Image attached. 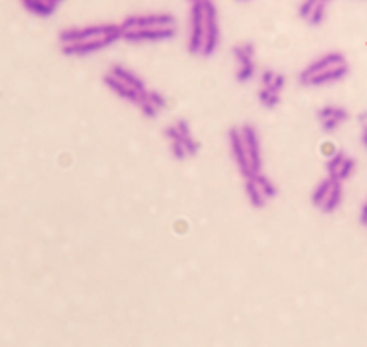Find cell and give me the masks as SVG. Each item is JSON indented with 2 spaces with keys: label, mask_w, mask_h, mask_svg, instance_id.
<instances>
[{
  "label": "cell",
  "mask_w": 367,
  "mask_h": 347,
  "mask_svg": "<svg viewBox=\"0 0 367 347\" xmlns=\"http://www.w3.org/2000/svg\"><path fill=\"white\" fill-rule=\"evenodd\" d=\"M122 38L120 24H93L69 28L58 35L61 49L66 57H88L91 53L113 46Z\"/></svg>",
  "instance_id": "obj_1"
},
{
  "label": "cell",
  "mask_w": 367,
  "mask_h": 347,
  "mask_svg": "<svg viewBox=\"0 0 367 347\" xmlns=\"http://www.w3.org/2000/svg\"><path fill=\"white\" fill-rule=\"evenodd\" d=\"M220 44V24L213 0H198L191 4L190 38L187 49L191 55L211 57Z\"/></svg>",
  "instance_id": "obj_2"
},
{
  "label": "cell",
  "mask_w": 367,
  "mask_h": 347,
  "mask_svg": "<svg viewBox=\"0 0 367 347\" xmlns=\"http://www.w3.org/2000/svg\"><path fill=\"white\" fill-rule=\"evenodd\" d=\"M178 22L171 13L128 16L120 24L122 38L128 42H164L177 35Z\"/></svg>",
  "instance_id": "obj_3"
},
{
  "label": "cell",
  "mask_w": 367,
  "mask_h": 347,
  "mask_svg": "<svg viewBox=\"0 0 367 347\" xmlns=\"http://www.w3.org/2000/svg\"><path fill=\"white\" fill-rule=\"evenodd\" d=\"M229 144L234 162L244 178H253L262 173V153L260 140L253 125H237L229 131Z\"/></svg>",
  "instance_id": "obj_4"
},
{
  "label": "cell",
  "mask_w": 367,
  "mask_h": 347,
  "mask_svg": "<svg viewBox=\"0 0 367 347\" xmlns=\"http://www.w3.org/2000/svg\"><path fill=\"white\" fill-rule=\"evenodd\" d=\"M347 73H349L347 58L342 53L331 51L302 69V73L299 75V82L306 88H320V86L342 81L347 77Z\"/></svg>",
  "instance_id": "obj_5"
},
{
  "label": "cell",
  "mask_w": 367,
  "mask_h": 347,
  "mask_svg": "<svg viewBox=\"0 0 367 347\" xmlns=\"http://www.w3.org/2000/svg\"><path fill=\"white\" fill-rule=\"evenodd\" d=\"M104 84L108 86L115 95H118L124 100H130L137 104L138 98L145 91V84L137 73L131 69L124 68L120 64H115L105 71L104 75Z\"/></svg>",
  "instance_id": "obj_6"
},
{
  "label": "cell",
  "mask_w": 367,
  "mask_h": 347,
  "mask_svg": "<svg viewBox=\"0 0 367 347\" xmlns=\"http://www.w3.org/2000/svg\"><path fill=\"white\" fill-rule=\"evenodd\" d=\"M311 200H313V206L319 207L322 213H333L342 204V182L333 180V178L320 182L313 191Z\"/></svg>",
  "instance_id": "obj_7"
},
{
  "label": "cell",
  "mask_w": 367,
  "mask_h": 347,
  "mask_svg": "<svg viewBox=\"0 0 367 347\" xmlns=\"http://www.w3.org/2000/svg\"><path fill=\"white\" fill-rule=\"evenodd\" d=\"M233 58L237 62L238 82H249L254 77V46L251 42H242L233 48Z\"/></svg>",
  "instance_id": "obj_8"
},
{
  "label": "cell",
  "mask_w": 367,
  "mask_h": 347,
  "mask_svg": "<svg viewBox=\"0 0 367 347\" xmlns=\"http://www.w3.org/2000/svg\"><path fill=\"white\" fill-rule=\"evenodd\" d=\"M355 167V158L347 157L343 151H336V153L333 155V157H329V160H327V173H329V178H333V180H347V178L353 175Z\"/></svg>",
  "instance_id": "obj_9"
},
{
  "label": "cell",
  "mask_w": 367,
  "mask_h": 347,
  "mask_svg": "<svg viewBox=\"0 0 367 347\" xmlns=\"http://www.w3.org/2000/svg\"><path fill=\"white\" fill-rule=\"evenodd\" d=\"M347 118H349L347 109L338 108V105H324L319 109V120L324 133H335Z\"/></svg>",
  "instance_id": "obj_10"
},
{
  "label": "cell",
  "mask_w": 367,
  "mask_h": 347,
  "mask_svg": "<svg viewBox=\"0 0 367 347\" xmlns=\"http://www.w3.org/2000/svg\"><path fill=\"white\" fill-rule=\"evenodd\" d=\"M326 13L327 4L322 0H302L299 6V16L313 28H316L326 21Z\"/></svg>",
  "instance_id": "obj_11"
},
{
  "label": "cell",
  "mask_w": 367,
  "mask_h": 347,
  "mask_svg": "<svg viewBox=\"0 0 367 347\" xmlns=\"http://www.w3.org/2000/svg\"><path fill=\"white\" fill-rule=\"evenodd\" d=\"M166 104L167 100L164 95L158 93V91H148V89H145L137 102L140 113L144 115L145 118H157V115L160 113L162 109L166 108Z\"/></svg>",
  "instance_id": "obj_12"
},
{
  "label": "cell",
  "mask_w": 367,
  "mask_h": 347,
  "mask_svg": "<svg viewBox=\"0 0 367 347\" xmlns=\"http://www.w3.org/2000/svg\"><path fill=\"white\" fill-rule=\"evenodd\" d=\"M21 2L31 15L41 16V19L51 16L53 13L64 4V0H21Z\"/></svg>",
  "instance_id": "obj_13"
},
{
  "label": "cell",
  "mask_w": 367,
  "mask_h": 347,
  "mask_svg": "<svg viewBox=\"0 0 367 347\" xmlns=\"http://www.w3.org/2000/svg\"><path fill=\"white\" fill-rule=\"evenodd\" d=\"M246 193L253 207H264L267 202H269V200L266 198V195L262 193V190H260L259 184H257V180H254V177L246 178Z\"/></svg>",
  "instance_id": "obj_14"
},
{
  "label": "cell",
  "mask_w": 367,
  "mask_h": 347,
  "mask_svg": "<svg viewBox=\"0 0 367 347\" xmlns=\"http://www.w3.org/2000/svg\"><path fill=\"white\" fill-rule=\"evenodd\" d=\"M164 133H166V137L170 138L171 142H173V140H182V138L191 137L190 122L184 120V118H180V120H177V122H175V124L167 125L166 130H164Z\"/></svg>",
  "instance_id": "obj_15"
},
{
  "label": "cell",
  "mask_w": 367,
  "mask_h": 347,
  "mask_svg": "<svg viewBox=\"0 0 367 347\" xmlns=\"http://www.w3.org/2000/svg\"><path fill=\"white\" fill-rule=\"evenodd\" d=\"M259 100L264 108L274 109L280 104V91H274V89L262 86V89L259 91Z\"/></svg>",
  "instance_id": "obj_16"
},
{
  "label": "cell",
  "mask_w": 367,
  "mask_h": 347,
  "mask_svg": "<svg viewBox=\"0 0 367 347\" xmlns=\"http://www.w3.org/2000/svg\"><path fill=\"white\" fill-rule=\"evenodd\" d=\"M254 180H257V184H259V186H260V190H262V193L266 195L267 200H271V198L276 197V193H279V190H276V186H274L273 180H271V178H267L266 175L260 173V175H257V177H254Z\"/></svg>",
  "instance_id": "obj_17"
},
{
  "label": "cell",
  "mask_w": 367,
  "mask_h": 347,
  "mask_svg": "<svg viewBox=\"0 0 367 347\" xmlns=\"http://www.w3.org/2000/svg\"><path fill=\"white\" fill-rule=\"evenodd\" d=\"M274 75H276V71H273V69H266V71L262 73V86L269 84V82L274 78Z\"/></svg>",
  "instance_id": "obj_18"
},
{
  "label": "cell",
  "mask_w": 367,
  "mask_h": 347,
  "mask_svg": "<svg viewBox=\"0 0 367 347\" xmlns=\"http://www.w3.org/2000/svg\"><path fill=\"white\" fill-rule=\"evenodd\" d=\"M322 153L327 155V157H333L336 153V150L333 147L331 142H326V144H322Z\"/></svg>",
  "instance_id": "obj_19"
},
{
  "label": "cell",
  "mask_w": 367,
  "mask_h": 347,
  "mask_svg": "<svg viewBox=\"0 0 367 347\" xmlns=\"http://www.w3.org/2000/svg\"><path fill=\"white\" fill-rule=\"evenodd\" d=\"M360 222H362L363 226L367 227V202L363 204V207H362V213H360Z\"/></svg>",
  "instance_id": "obj_20"
},
{
  "label": "cell",
  "mask_w": 367,
  "mask_h": 347,
  "mask_svg": "<svg viewBox=\"0 0 367 347\" xmlns=\"http://www.w3.org/2000/svg\"><path fill=\"white\" fill-rule=\"evenodd\" d=\"M362 144H363V147L367 150V124L362 125Z\"/></svg>",
  "instance_id": "obj_21"
},
{
  "label": "cell",
  "mask_w": 367,
  "mask_h": 347,
  "mask_svg": "<svg viewBox=\"0 0 367 347\" xmlns=\"http://www.w3.org/2000/svg\"><path fill=\"white\" fill-rule=\"evenodd\" d=\"M358 120H360V124H367V111H363V113H360V117H358Z\"/></svg>",
  "instance_id": "obj_22"
},
{
  "label": "cell",
  "mask_w": 367,
  "mask_h": 347,
  "mask_svg": "<svg viewBox=\"0 0 367 347\" xmlns=\"http://www.w3.org/2000/svg\"><path fill=\"white\" fill-rule=\"evenodd\" d=\"M322 2H326V4H329V2H331V0H322Z\"/></svg>",
  "instance_id": "obj_23"
},
{
  "label": "cell",
  "mask_w": 367,
  "mask_h": 347,
  "mask_svg": "<svg viewBox=\"0 0 367 347\" xmlns=\"http://www.w3.org/2000/svg\"><path fill=\"white\" fill-rule=\"evenodd\" d=\"M187 2H191V4H193V2H198V0H187Z\"/></svg>",
  "instance_id": "obj_24"
},
{
  "label": "cell",
  "mask_w": 367,
  "mask_h": 347,
  "mask_svg": "<svg viewBox=\"0 0 367 347\" xmlns=\"http://www.w3.org/2000/svg\"><path fill=\"white\" fill-rule=\"evenodd\" d=\"M238 2H247V0H238Z\"/></svg>",
  "instance_id": "obj_25"
}]
</instances>
